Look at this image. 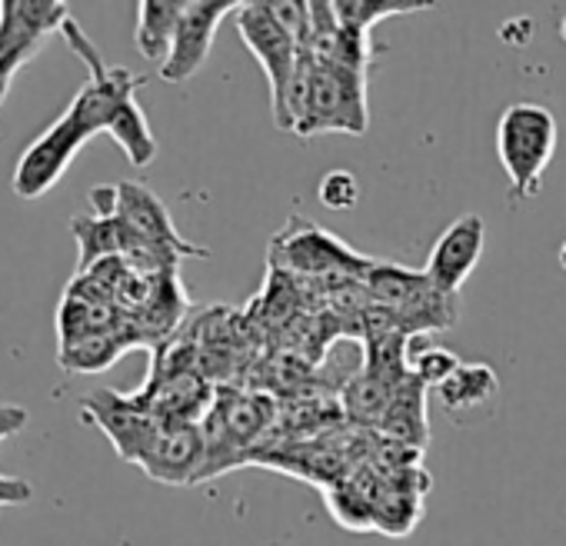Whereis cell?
I'll list each match as a JSON object with an SVG mask.
<instances>
[{"instance_id": "1", "label": "cell", "mask_w": 566, "mask_h": 546, "mask_svg": "<svg viewBox=\"0 0 566 546\" xmlns=\"http://www.w3.org/2000/svg\"><path fill=\"white\" fill-rule=\"evenodd\" d=\"M287 130L297 137L317 134H364L367 130V74L321 64L307 51L301 57L291 107H287Z\"/></svg>"}, {"instance_id": "2", "label": "cell", "mask_w": 566, "mask_h": 546, "mask_svg": "<svg viewBox=\"0 0 566 546\" xmlns=\"http://www.w3.org/2000/svg\"><path fill=\"white\" fill-rule=\"evenodd\" d=\"M556 140H559V127L549 107L543 104H510L500 114L496 124V154L500 164L510 177L513 197L526 200L533 193H539L543 187V174L556 154Z\"/></svg>"}, {"instance_id": "3", "label": "cell", "mask_w": 566, "mask_h": 546, "mask_svg": "<svg viewBox=\"0 0 566 546\" xmlns=\"http://www.w3.org/2000/svg\"><path fill=\"white\" fill-rule=\"evenodd\" d=\"M270 263L280 273H304V277L314 281L337 277L340 284L364 281L367 270L374 266L370 256L354 253L344 240H337L334 233L321 230L304 217H291V223L273 237Z\"/></svg>"}, {"instance_id": "4", "label": "cell", "mask_w": 566, "mask_h": 546, "mask_svg": "<svg viewBox=\"0 0 566 546\" xmlns=\"http://www.w3.org/2000/svg\"><path fill=\"white\" fill-rule=\"evenodd\" d=\"M233 21H237L240 41L250 48V54L260 61V67L266 74L270 114L280 130H287V107H291V91H294V77H297L304 48L273 18L266 0H260V4H240Z\"/></svg>"}, {"instance_id": "5", "label": "cell", "mask_w": 566, "mask_h": 546, "mask_svg": "<svg viewBox=\"0 0 566 546\" xmlns=\"http://www.w3.org/2000/svg\"><path fill=\"white\" fill-rule=\"evenodd\" d=\"M270 407L266 397L243 393L233 387H217L213 403L203 417V440H207V466L203 480L227 473L230 466L243 463L247 450L256 443V437L270 423Z\"/></svg>"}, {"instance_id": "6", "label": "cell", "mask_w": 566, "mask_h": 546, "mask_svg": "<svg viewBox=\"0 0 566 546\" xmlns=\"http://www.w3.org/2000/svg\"><path fill=\"white\" fill-rule=\"evenodd\" d=\"M97 130L74 111L67 107L18 160L14 167V193L21 200H38L44 193H51L67 167L74 164V157L84 150V144L94 137Z\"/></svg>"}, {"instance_id": "7", "label": "cell", "mask_w": 566, "mask_h": 546, "mask_svg": "<svg viewBox=\"0 0 566 546\" xmlns=\"http://www.w3.org/2000/svg\"><path fill=\"white\" fill-rule=\"evenodd\" d=\"M81 407H84V420H91L94 427L104 430V437L114 443L117 456L127 463H137V466L164 427V420H157L154 413L137 407L130 397L114 393V390H97Z\"/></svg>"}, {"instance_id": "8", "label": "cell", "mask_w": 566, "mask_h": 546, "mask_svg": "<svg viewBox=\"0 0 566 546\" xmlns=\"http://www.w3.org/2000/svg\"><path fill=\"white\" fill-rule=\"evenodd\" d=\"M240 4L233 0H187L170 57L160 67V81L167 84H187L190 77H197L210 57L217 28L223 24V18L237 14Z\"/></svg>"}, {"instance_id": "9", "label": "cell", "mask_w": 566, "mask_h": 546, "mask_svg": "<svg viewBox=\"0 0 566 546\" xmlns=\"http://www.w3.org/2000/svg\"><path fill=\"white\" fill-rule=\"evenodd\" d=\"M486 243V223L480 213H463L457 217L433 243L423 273L443 291V294H460V287L470 281V273L476 270Z\"/></svg>"}, {"instance_id": "10", "label": "cell", "mask_w": 566, "mask_h": 546, "mask_svg": "<svg viewBox=\"0 0 566 546\" xmlns=\"http://www.w3.org/2000/svg\"><path fill=\"white\" fill-rule=\"evenodd\" d=\"M67 18L61 0H0V57L34 61Z\"/></svg>"}, {"instance_id": "11", "label": "cell", "mask_w": 566, "mask_h": 546, "mask_svg": "<svg viewBox=\"0 0 566 546\" xmlns=\"http://www.w3.org/2000/svg\"><path fill=\"white\" fill-rule=\"evenodd\" d=\"M207 440L200 423H164L154 447L140 460V470L167 486H193L203 480Z\"/></svg>"}, {"instance_id": "12", "label": "cell", "mask_w": 566, "mask_h": 546, "mask_svg": "<svg viewBox=\"0 0 566 546\" xmlns=\"http://www.w3.org/2000/svg\"><path fill=\"white\" fill-rule=\"evenodd\" d=\"M184 8H187V0H140L134 44L144 61H154L157 67H164V61L170 57L174 38H177Z\"/></svg>"}, {"instance_id": "13", "label": "cell", "mask_w": 566, "mask_h": 546, "mask_svg": "<svg viewBox=\"0 0 566 546\" xmlns=\"http://www.w3.org/2000/svg\"><path fill=\"white\" fill-rule=\"evenodd\" d=\"M137 344H144V340H140L137 327L127 321L114 330H104V334H94V337L61 347V367L74 370V374H101L111 364H117L124 350H130Z\"/></svg>"}, {"instance_id": "14", "label": "cell", "mask_w": 566, "mask_h": 546, "mask_svg": "<svg viewBox=\"0 0 566 546\" xmlns=\"http://www.w3.org/2000/svg\"><path fill=\"white\" fill-rule=\"evenodd\" d=\"M496 374L486 364H460V370L437 387L440 403L453 413V417H467V413H483L486 407H493L496 400Z\"/></svg>"}, {"instance_id": "15", "label": "cell", "mask_w": 566, "mask_h": 546, "mask_svg": "<svg viewBox=\"0 0 566 546\" xmlns=\"http://www.w3.org/2000/svg\"><path fill=\"white\" fill-rule=\"evenodd\" d=\"M427 387L413 377H403L394 390V400L387 407V417L380 423V433L403 440L410 447H423L430 430H427V400H423Z\"/></svg>"}, {"instance_id": "16", "label": "cell", "mask_w": 566, "mask_h": 546, "mask_svg": "<svg viewBox=\"0 0 566 546\" xmlns=\"http://www.w3.org/2000/svg\"><path fill=\"white\" fill-rule=\"evenodd\" d=\"M331 8H334L340 31H347L350 38H360V41H370V31L380 21L427 11L433 4H427V0H331Z\"/></svg>"}, {"instance_id": "17", "label": "cell", "mask_w": 566, "mask_h": 546, "mask_svg": "<svg viewBox=\"0 0 566 546\" xmlns=\"http://www.w3.org/2000/svg\"><path fill=\"white\" fill-rule=\"evenodd\" d=\"M114 137V144L127 154V160L134 167H150V160L157 157V140H154V130L147 124V114L144 107L134 101L120 111V117L111 124L107 130Z\"/></svg>"}, {"instance_id": "18", "label": "cell", "mask_w": 566, "mask_h": 546, "mask_svg": "<svg viewBox=\"0 0 566 546\" xmlns=\"http://www.w3.org/2000/svg\"><path fill=\"white\" fill-rule=\"evenodd\" d=\"M457 370H460V360L447 347H427L410 357V377L420 380L423 387H443Z\"/></svg>"}, {"instance_id": "19", "label": "cell", "mask_w": 566, "mask_h": 546, "mask_svg": "<svg viewBox=\"0 0 566 546\" xmlns=\"http://www.w3.org/2000/svg\"><path fill=\"white\" fill-rule=\"evenodd\" d=\"M317 193H321V203L327 210L344 213V210H354L360 203V180L350 170H331V174H324Z\"/></svg>"}, {"instance_id": "20", "label": "cell", "mask_w": 566, "mask_h": 546, "mask_svg": "<svg viewBox=\"0 0 566 546\" xmlns=\"http://www.w3.org/2000/svg\"><path fill=\"white\" fill-rule=\"evenodd\" d=\"M34 500V486L24 476H4L0 473V506H24Z\"/></svg>"}, {"instance_id": "21", "label": "cell", "mask_w": 566, "mask_h": 546, "mask_svg": "<svg viewBox=\"0 0 566 546\" xmlns=\"http://www.w3.org/2000/svg\"><path fill=\"white\" fill-rule=\"evenodd\" d=\"M31 413L28 407H18V403H0V443H4L8 437L21 433L28 427Z\"/></svg>"}, {"instance_id": "22", "label": "cell", "mask_w": 566, "mask_h": 546, "mask_svg": "<svg viewBox=\"0 0 566 546\" xmlns=\"http://www.w3.org/2000/svg\"><path fill=\"white\" fill-rule=\"evenodd\" d=\"M24 64H31V61H24V57H0V104L8 101L11 84H14V77H18V71H21Z\"/></svg>"}, {"instance_id": "23", "label": "cell", "mask_w": 566, "mask_h": 546, "mask_svg": "<svg viewBox=\"0 0 566 546\" xmlns=\"http://www.w3.org/2000/svg\"><path fill=\"white\" fill-rule=\"evenodd\" d=\"M559 263H563V270H566V240H563V246H559Z\"/></svg>"}]
</instances>
